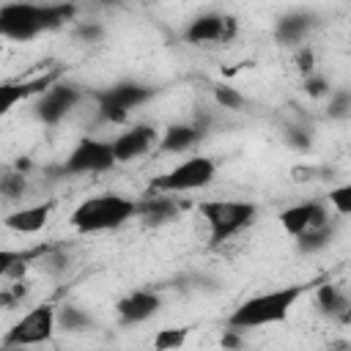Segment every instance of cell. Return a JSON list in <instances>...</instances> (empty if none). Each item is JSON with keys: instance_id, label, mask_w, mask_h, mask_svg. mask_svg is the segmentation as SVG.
<instances>
[{"instance_id": "cell-1", "label": "cell", "mask_w": 351, "mask_h": 351, "mask_svg": "<svg viewBox=\"0 0 351 351\" xmlns=\"http://www.w3.org/2000/svg\"><path fill=\"white\" fill-rule=\"evenodd\" d=\"M318 285V280L313 282H293L285 288H274V291H263L255 293L250 299H244L228 318V326L241 332V329H255V326H269V324H280L288 318L291 307L313 288Z\"/></svg>"}, {"instance_id": "cell-2", "label": "cell", "mask_w": 351, "mask_h": 351, "mask_svg": "<svg viewBox=\"0 0 351 351\" xmlns=\"http://www.w3.org/2000/svg\"><path fill=\"white\" fill-rule=\"evenodd\" d=\"M134 217H140V200H132L118 192H104V195L85 197L71 211L69 219L77 233H104L126 225Z\"/></svg>"}, {"instance_id": "cell-3", "label": "cell", "mask_w": 351, "mask_h": 351, "mask_svg": "<svg viewBox=\"0 0 351 351\" xmlns=\"http://www.w3.org/2000/svg\"><path fill=\"white\" fill-rule=\"evenodd\" d=\"M71 14H74L71 5L5 3V5H0V33L11 41H27L44 30L60 27Z\"/></svg>"}, {"instance_id": "cell-4", "label": "cell", "mask_w": 351, "mask_h": 351, "mask_svg": "<svg viewBox=\"0 0 351 351\" xmlns=\"http://www.w3.org/2000/svg\"><path fill=\"white\" fill-rule=\"evenodd\" d=\"M197 211L208 225L211 244H222L255 222L258 206L250 200H203Z\"/></svg>"}, {"instance_id": "cell-5", "label": "cell", "mask_w": 351, "mask_h": 351, "mask_svg": "<svg viewBox=\"0 0 351 351\" xmlns=\"http://www.w3.org/2000/svg\"><path fill=\"white\" fill-rule=\"evenodd\" d=\"M217 176V165L208 156H189L181 165H176L173 170L151 178V192L154 195H176V192H192V189H203L214 181Z\"/></svg>"}, {"instance_id": "cell-6", "label": "cell", "mask_w": 351, "mask_h": 351, "mask_svg": "<svg viewBox=\"0 0 351 351\" xmlns=\"http://www.w3.org/2000/svg\"><path fill=\"white\" fill-rule=\"evenodd\" d=\"M156 90L151 85H140V82H118L112 88L96 90L93 99L99 101V118L107 123H123L126 115L132 110H137L140 104H145Z\"/></svg>"}, {"instance_id": "cell-7", "label": "cell", "mask_w": 351, "mask_h": 351, "mask_svg": "<svg viewBox=\"0 0 351 351\" xmlns=\"http://www.w3.org/2000/svg\"><path fill=\"white\" fill-rule=\"evenodd\" d=\"M55 324H58V313L52 304H38L33 310H27L3 337V348H27V346H38L47 343L55 335Z\"/></svg>"}, {"instance_id": "cell-8", "label": "cell", "mask_w": 351, "mask_h": 351, "mask_svg": "<svg viewBox=\"0 0 351 351\" xmlns=\"http://www.w3.org/2000/svg\"><path fill=\"white\" fill-rule=\"evenodd\" d=\"M118 162H115V154H112V143L85 137L74 145V151L69 154V159L63 162L60 170L69 173V176H82V173H107Z\"/></svg>"}, {"instance_id": "cell-9", "label": "cell", "mask_w": 351, "mask_h": 351, "mask_svg": "<svg viewBox=\"0 0 351 351\" xmlns=\"http://www.w3.org/2000/svg\"><path fill=\"white\" fill-rule=\"evenodd\" d=\"M77 101H80V88L71 85V82H58V85H52L44 96H38V101H36V115H38V121H44V123H58V121H63V118L74 110Z\"/></svg>"}, {"instance_id": "cell-10", "label": "cell", "mask_w": 351, "mask_h": 351, "mask_svg": "<svg viewBox=\"0 0 351 351\" xmlns=\"http://www.w3.org/2000/svg\"><path fill=\"white\" fill-rule=\"evenodd\" d=\"M236 33V22L225 14H203L197 19H192L184 30V41L186 44H217V41H228Z\"/></svg>"}, {"instance_id": "cell-11", "label": "cell", "mask_w": 351, "mask_h": 351, "mask_svg": "<svg viewBox=\"0 0 351 351\" xmlns=\"http://www.w3.org/2000/svg\"><path fill=\"white\" fill-rule=\"evenodd\" d=\"M280 225L285 233H291L293 239H299L302 233L313 230V228H321V225H329V214H326V206L318 203V200H304V203H296L291 208H285L280 214Z\"/></svg>"}, {"instance_id": "cell-12", "label": "cell", "mask_w": 351, "mask_h": 351, "mask_svg": "<svg viewBox=\"0 0 351 351\" xmlns=\"http://www.w3.org/2000/svg\"><path fill=\"white\" fill-rule=\"evenodd\" d=\"M110 143H112L115 162H132V159L143 156L156 143V129L148 126V123H134V126H129L126 132H121Z\"/></svg>"}, {"instance_id": "cell-13", "label": "cell", "mask_w": 351, "mask_h": 351, "mask_svg": "<svg viewBox=\"0 0 351 351\" xmlns=\"http://www.w3.org/2000/svg\"><path fill=\"white\" fill-rule=\"evenodd\" d=\"M159 307H162L159 293L145 291V288L126 293V296L118 299V304H115V310H118V315H121L123 324H140V321H148L151 315L159 313Z\"/></svg>"}, {"instance_id": "cell-14", "label": "cell", "mask_w": 351, "mask_h": 351, "mask_svg": "<svg viewBox=\"0 0 351 351\" xmlns=\"http://www.w3.org/2000/svg\"><path fill=\"white\" fill-rule=\"evenodd\" d=\"M58 74H60V71L41 74V77L27 80V82H19V85L5 82V85L0 88V110H3V112H8V110H14V104H16V101H22V99H27V96H33V93L44 96L52 85H58Z\"/></svg>"}, {"instance_id": "cell-15", "label": "cell", "mask_w": 351, "mask_h": 351, "mask_svg": "<svg viewBox=\"0 0 351 351\" xmlns=\"http://www.w3.org/2000/svg\"><path fill=\"white\" fill-rule=\"evenodd\" d=\"M206 134V126L203 123H173L162 132V140H159V148L165 154H181L186 148H192L197 140H203Z\"/></svg>"}, {"instance_id": "cell-16", "label": "cell", "mask_w": 351, "mask_h": 351, "mask_svg": "<svg viewBox=\"0 0 351 351\" xmlns=\"http://www.w3.org/2000/svg\"><path fill=\"white\" fill-rule=\"evenodd\" d=\"M49 214H52V203L25 206V208H19V211H14V214L5 217V228L30 236V233H38L49 222Z\"/></svg>"}, {"instance_id": "cell-17", "label": "cell", "mask_w": 351, "mask_h": 351, "mask_svg": "<svg viewBox=\"0 0 351 351\" xmlns=\"http://www.w3.org/2000/svg\"><path fill=\"white\" fill-rule=\"evenodd\" d=\"M310 25H313V16L304 14V11L285 14V16L277 22V27H274V38H277L280 44H285V47H299V44L304 41Z\"/></svg>"}, {"instance_id": "cell-18", "label": "cell", "mask_w": 351, "mask_h": 351, "mask_svg": "<svg viewBox=\"0 0 351 351\" xmlns=\"http://www.w3.org/2000/svg\"><path fill=\"white\" fill-rule=\"evenodd\" d=\"M140 217L148 222V225H162V222H170L178 217V206L173 197H165V195H145L140 200Z\"/></svg>"}, {"instance_id": "cell-19", "label": "cell", "mask_w": 351, "mask_h": 351, "mask_svg": "<svg viewBox=\"0 0 351 351\" xmlns=\"http://www.w3.org/2000/svg\"><path fill=\"white\" fill-rule=\"evenodd\" d=\"M315 304L321 307V313H326L329 318L340 321V315L346 313V307L351 304V296H346L337 285L332 282H318L315 288Z\"/></svg>"}, {"instance_id": "cell-20", "label": "cell", "mask_w": 351, "mask_h": 351, "mask_svg": "<svg viewBox=\"0 0 351 351\" xmlns=\"http://www.w3.org/2000/svg\"><path fill=\"white\" fill-rule=\"evenodd\" d=\"M186 337H189L186 326H167L154 335V348L156 351H178L186 343Z\"/></svg>"}, {"instance_id": "cell-21", "label": "cell", "mask_w": 351, "mask_h": 351, "mask_svg": "<svg viewBox=\"0 0 351 351\" xmlns=\"http://www.w3.org/2000/svg\"><path fill=\"white\" fill-rule=\"evenodd\" d=\"M329 241H332V225H321V228H313V230L302 233V236L296 239V247H299L302 252H318V250H324Z\"/></svg>"}, {"instance_id": "cell-22", "label": "cell", "mask_w": 351, "mask_h": 351, "mask_svg": "<svg viewBox=\"0 0 351 351\" xmlns=\"http://www.w3.org/2000/svg\"><path fill=\"white\" fill-rule=\"evenodd\" d=\"M58 321H60V326H63L66 332H85V329L90 326L88 313H82V310L74 307V304H63L60 313H58Z\"/></svg>"}, {"instance_id": "cell-23", "label": "cell", "mask_w": 351, "mask_h": 351, "mask_svg": "<svg viewBox=\"0 0 351 351\" xmlns=\"http://www.w3.org/2000/svg\"><path fill=\"white\" fill-rule=\"evenodd\" d=\"M326 115L329 118H348L351 115V90H335L329 96Z\"/></svg>"}, {"instance_id": "cell-24", "label": "cell", "mask_w": 351, "mask_h": 351, "mask_svg": "<svg viewBox=\"0 0 351 351\" xmlns=\"http://www.w3.org/2000/svg\"><path fill=\"white\" fill-rule=\"evenodd\" d=\"M326 200H329V206H332L337 214L348 217V214H351V184H343V186L329 189Z\"/></svg>"}, {"instance_id": "cell-25", "label": "cell", "mask_w": 351, "mask_h": 351, "mask_svg": "<svg viewBox=\"0 0 351 351\" xmlns=\"http://www.w3.org/2000/svg\"><path fill=\"white\" fill-rule=\"evenodd\" d=\"M214 99L219 101V107H225V110H241L247 101H244V96L236 90V88H230V85H217L214 88Z\"/></svg>"}, {"instance_id": "cell-26", "label": "cell", "mask_w": 351, "mask_h": 351, "mask_svg": "<svg viewBox=\"0 0 351 351\" xmlns=\"http://www.w3.org/2000/svg\"><path fill=\"white\" fill-rule=\"evenodd\" d=\"M74 33H77V38H82V41H88V44H90V41H99V38L104 36V27H101V25H96V22H80Z\"/></svg>"}, {"instance_id": "cell-27", "label": "cell", "mask_w": 351, "mask_h": 351, "mask_svg": "<svg viewBox=\"0 0 351 351\" xmlns=\"http://www.w3.org/2000/svg\"><path fill=\"white\" fill-rule=\"evenodd\" d=\"M296 69L302 71V74H315V55H313V49L310 47H299V52H296Z\"/></svg>"}, {"instance_id": "cell-28", "label": "cell", "mask_w": 351, "mask_h": 351, "mask_svg": "<svg viewBox=\"0 0 351 351\" xmlns=\"http://www.w3.org/2000/svg\"><path fill=\"white\" fill-rule=\"evenodd\" d=\"M304 90H307V96L318 99V96L329 93V82L321 74H310V77H304Z\"/></svg>"}, {"instance_id": "cell-29", "label": "cell", "mask_w": 351, "mask_h": 351, "mask_svg": "<svg viewBox=\"0 0 351 351\" xmlns=\"http://www.w3.org/2000/svg\"><path fill=\"white\" fill-rule=\"evenodd\" d=\"M25 189V176L22 173H11L3 178V195L5 197H19Z\"/></svg>"}, {"instance_id": "cell-30", "label": "cell", "mask_w": 351, "mask_h": 351, "mask_svg": "<svg viewBox=\"0 0 351 351\" xmlns=\"http://www.w3.org/2000/svg\"><path fill=\"white\" fill-rule=\"evenodd\" d=\"M288 140H291V145H296V148H307V145H310L307 129H288Z\"/></svg>"}, {"instance_id": "cell-31", "label": "cell", "mask_w": 351, "mask_h": 351, "mask_svg": "<svg viewBox=\"0 0 351 351\" xmlns=\"http://www.w3.org/2000/svg\"><path fill=\"white\" fill-rule=\"evenodd\" d=\"M222 346H225V348H241V332L228 329V332L222 335Z\"/></svg>"}, {"instance_id": "cell-32", "label": "cell", "mask_w": 351, "mask_h": 351, "mask_svg": "<svg viewBox=\"0 0 351 351\" xmlns=\"http://www.w3.org/2000/svg\"><path fill=\"white\" fill-rule=\"evenodd\" d=\"M340 324H351V304L346 307V313L340 315Z\"/></svg>"}, {"instance_id": "cell-33", "label": "cell", "mask_w": 351, "mask_h": 351, "mask_svg": "<svg viewBox=\"0 0 351 351\" xmlns=\"http://www.w3.org/2000/svg\"><path fill=\"white\" fill-rule=\"evenodd\" d=\"M3 351H25V348H3Z\"/></svg>"}, {"instance_id": "cell-34", "label": "cell", "mask_w": 351, "mask_h": 351, "mask_svg": "<svg viewBox=\"0 0 351 351\" xmlns=\"http://www.w3.org/2000/svg\"><path fill=\"white\" fill-rule=\"evenodd\" d=\"M340 351H351V346H343V348H340Z\"/></svg>"}]
</instances>
